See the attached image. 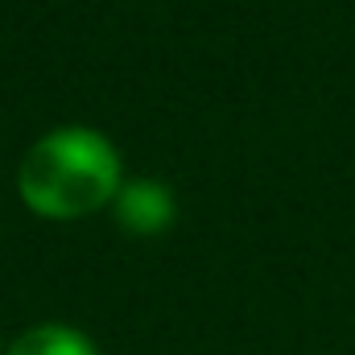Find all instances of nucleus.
Returning a JSON list of instances; mask_svg holds the SVG:
<instances>
[{
    "mask_svg": "<svg viewBox=\"0 0 355 355\" xmlns=\"http://www.w3.org/2000/svg\"><path fill=\"white\" fill-rule=\"evenodd\" d=\"M4 355H99L95 339L83 335L79 327H67V322H42V327H29L21 331Z\"/></svg>",
    "mask_w": 355,
    "mask_h": 355,
    "instance_id": "obj_3",
    "label": "nucleus"
},
{
    "mask_svg": "<svg viewBox=\"0 0 355 355\" xmlns=\"http://www.w3.org/2000/svg\"><path fill=\"white\" fill-rule=\"evenodd\" d=\"M124 166L116 145L83 124L54 128L29 145L17 166V194L42 219H87L116 202Z\"/></svg>",
    "mask_w": 355,
    "mask_h": 355,
    "instance_id": "obj_1",
    "label": "nucleus"
},
{
    "mask_svg": "<svg viewBox=\"0 0 355 355\" xmlns=\"http://www.w3.org/2000/svg\"><path fill=\"white\" fill-rule=\"evenodd\" d=\"M0 355H4V343H0Z\"/></svg>",
    "mask_w": 355,
    "mask_h": 355,
    "instance_id": "obj_4",
    "label": "nucleus"
},
{
    "mask_svg": "<svg viewBox=\"0 0 355 355\" xmlns=\"http://www.w3.org/2000/svg\"><path fill=\"white\" fill-rule=\"evenodd\" d=\"M112 207H116L120 227H128L132 236H157V232H166L174 223V211H178L174 190L166 182H157V178H132V182H124Z\"/></svg>",
    "mask_w": 355,
    "mask_h": 355,
    "instance_id": "obj_2",
    "label": "nucleus"
}]
</instances>
